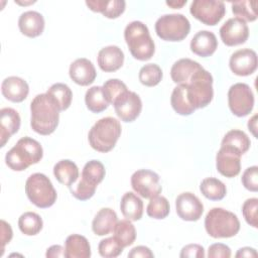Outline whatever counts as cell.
<instances>
[{
  "mask_svg": "<svg viewBox=\"0 0 258 258\" xmlns=\"http://www.w3.org/2000/svg\"><path fill=\"white\" fill-rule=\"evenodd\" d=\"M236 257L237 258H240V257H257V252L254 248L243 247V248H240L238 250V252L236 253Z\"/></svg>",
  "mask_w": 258,
  "mask_h": 258,
  "instance_id": "f907efd6",
  "label": "cell"
},
{
  "mask_svg": "<svg viewBox=\"0 0 258 258\" xmlns=\"http://www.w3.org/2000/svg\"><path fill=\"white\" fill-rule=\"evenodd\" d=\"M241 156L236 150L221 146L216 155L217 170L226 177L237 176L241 170Z\"/></svg>",
  "mask_w": 258,
  "mask_h": 258,
  "instance_id": "2e32d148",
  "label": "cell"
},
{
  "mask_svg": "<svg viewBox=\"0 0 258 258\" xmlns=\"http://www.w3.org/2000/svg\"><path fill=\"white\" fill-rule=\"evenodd\" d=\"M105 174L106 170L103 163L96 159L88 161L82 170V176L96 185L104 179Z\"/></svg>",
  "mask_w": 258,
  "mask_h": 258,
  "instance_id": "f35d334b",
  "label": "cell"
},
{
  "mask_svg": "<svg viewBox=\"0 0 258 258\" xmlns=\"http://www.w3.org/2000/svg\"><path fill=\"white\" fill-rule=\"evenodd\" d=\"M242 183L245 188L250 191L258 190V167L256 165L250 166L242 174Z\"/></svg>",
  "mask_w": 258,
  "mask_h": 258,
  "instance_id": "ee69618b",
  "label": "cell"
},
{
  "mask_svg": "<svg viewBox=\"0 0 258 258\" xmlns=\"http://www.w3.org/2000/svg\"><path fill=\"white\" fill-rule=\"evenodd\" d=\"M20 116L18 112L12 108H2L0 110V139L1 147H3L9 138L17 133L20 128Z\"/></svg>",
  "mask_w": 258,
  "mask_h": 258,
  "instance_id": "d6986e66",
  "label": "cell"
},
{
  "mask_svg": "<svg viewBox=\"0 0 258 258\" xmlns=\"http://www.w3.org/2000/svg\"><path fill=\"white\" fill-rule=\"evenodd\" d=\"M85 103L87 108L93 113H101L109 106V102L104 95L103 88L99 86H93L88 89L85 95Z\"/></svg>",
  "mask_w": 258,
  "mask_h": 258,
  "instance_id": "1f68e13d",
  "label": "cell"
},
{
  "mask_svg": "<svg viewBox=\"0 0 258 258\" xmlns=\"http://www.w3.org/2000/svg\"><path fill=\"white\" fill-rule=\"evenodd\" d=\"M70 78L80 86H89L91 85L96 77V69L93 62L85 57L77 58L70 66L69 70Z\"/></svg>",
  "mask_w": 258,
  "mask_h": 258,
  "instance_id": "e0dca14e",
  "label": "cell"
},
{
  "mask_svg": "<svg viewBox=\"0 0 258 258\" xmlns=\"http://www.w3.org/2000/svg\"><path fill=\"white\" fill-rule=\"evenodd\" d=\"M1 256L3 255V252H4V247L7 243H9L12 239V236H13V232H12V229H11V226L5 222L4 220H1Z\"/></svg>",
  "mask_w": 258,
  "mask_h": 258,
  "instance_id": "7dc6e473",
  "label": "cell"
},
{
  "mask_svg": "<svg viewBox=\"0 0 258 258\" xmlns=\"http://www.w3.org/2000/svg\"><path fill=\"white\" fill-rule=\"evenodd\" d=\"M64 255L67 258H89L91 246L88 239L79 234L70 235L64 242Z\"/></svg>",
  "mask_w": 258,
  "mask_h": 258,
  "instance_id": "d4e9b609",
  "label": "cell"
},
{
  "mask_svg": "<svg viewBox=\"0 0 258 258\" xmlns=\"http://www.w3.org/2000/svg\"><path fill=\"white\" fill-rule=\"evenodd\" d=\"M25 192L28 200L40 209L51 207L57 198L50 179L40 172L33 173L26 179Z\"/></svg>",
  "mask_w": 258,
  "mask_h": 258,
  "instance_id": "52a82bcc",
  "label": "cell"
},
{
  "mask_svg": "<svg viewBox=\"0 0 258 258\" xmlns=\"http://www.w3.org/2000/svg\"><path fill=\"white\" fill-rule=\"evenodd\" d=\"M113 237L123 247L132 245L136 239V230L130 220L118 221L113 230Z\"/></svg>",
  "mask_w": 258,
  "mask_h": 258,
  "instance_id": "4dcf8cb0",
  "label": "cell"
},
{
  "mask_svg": "<svg viewBox=\"0 0 258 258\" xmlns=\"http://www.w3.org/2000/svg\"><path fill=\"white\" fill-rule=\"evenodd\" d=\"M18 227L24 235L34 236L41 231L43 222L38 214L34 212H25L18 219Z\"/></svg>",
  "mask_w": 258,
  "mask_h": 258,
  "instance_id": "e575fe53",
  "label": "cell"
},
{
  "mask_svg": "<svg viewBox=\"0 0 258 258\" xmlns=\"http://www.w3.org/2000/svg\"><path fill=\"white\" fill-rule=\"evenodd\" d=\"M122 132L120 122L113 117L98 120L90 129L88 139L91 147L96 151L106 153L111 151Z\"/></svg>",
  "mask_w": 258,
  "mask_h": 258,
  "instance_id": "277c9868",
  "label": "cell"
},
{
  "mask_svg": "<svg viewBox=\"0 0 258 258\" xmlns=\"http://www.w3.org/2000/svg\"><path fill=\"white\" fill-rule=\"evenodd\" d=\"M218 47L216 35L209 30L197 32L190 40V50L200 56L206 57L212 55Z\"/></svg>",
  "mask_w": 258,
  "mask_h": 258,
  "instance_id": "44dd1931",
  "label": "cell"
},
{
  "mask_svg": "<svg viewBox=\"0 0 258 258\" xmlns=\"http://www.w3.org/2000/svg\"><path fill=\"white\" fill-rule=\"evenodd\" d=\"M179 256L181 258H204L205 249L199 244H188L182 247Z\"/></svg>",
  "mask_w": 258,
  "mask_h": 258,
  "instance_id": "bcb514c9",
  "label": "cell"
},
{
  "mask_svg": "<svg viewBox=\"0 0 258 258\" xmlns=\"http://www.w3.org/2000/svg\"><path fill=\"white\" fill-rule=\"evenodd\" d=\"M202 66L190 58H180L176 60L170 70V76L172 81L177 85L187 84L191 76Z\"/></svg>",
  "mask_w": 258,
  "mask_h": 258,
  "instance_id": "484cf974",
  "label": "cell"
},
{
  "mask_svg": "<svg viewBox=\"0 0 258 258\" xmlns=\"http://www.w3.org/2000/svg\"><path fill=\"white\" fill-rule=\"evenodd\" d=\"M133 190L144 199H151L162 190L159 183V175L149 169H138L131 176Z\"/></svg>",
  "mask_w": 258,
  "mask_h": 258,
  "instance_id": "8fae6325",
  "label": "cell"
},
{
  "mask_svg": "<svg viewBox=\"0 0 258 258\" xmlns=\"http://www.w3.org/2000/svg\"><path fill=\"white\" fill-rule=\"evenodd\" d=\"M18 27L20 32L28 37L39 36L44 29V18L37 11H25L19 16Z\"/></svg>",
  "mask_w": 258,
  "mask_h": 258,
  "instance_id": "ffe728a7",
  "label": "cell"
},
{
  "mask_svg": "<svg viewBox=\"0 0 258 258\" xmlns=\"http://www.w3.org/2000/svg\"><path fill=\"white\" fill-rule=\"evenodd\" d=\"M184 85L187 99L195 109L205 108L212 102L214 97L213 77L203 67L196 71Z\"/></svg>",
  "mask_w": 258,
  "mask_h": 258,
  "instance_id": "8992f818",
  "label": "cell"
},
{
  "mask_svg": "<svg viewBox=\"0 0 258 258\" xmlns=\"http://www.w3.org/2000/svg\"><path fill=\"white\" fill-rule=\"evenodd\" d=\"M189 30L188 19L180 13L164 14L155 22L156 34L166 41H180L188 35Z\"/></svg>",
  "mask_w": 258,
  "mask_h": 258,
  "instance_id": "ba28073f",
  "label": "cell"
},
{
  "mask_svg": "<svg viewBox=\"0 0 258 258\" xmlns=\"http://www.w3.org/2000/svg\"><path fill=\"white\" fill-rule=\"evenodd\" d=\"M102 88L109 104H113L122 94L128 91L127 86L118 79H110L106 81Z\"/></svg>",
  "mask_w": 258,
  "mask_h": 258,
  "instance_id": "60d3db41",
  "label": "cell"
},
{
  "mask_svg": "<svg viewBox=\"0 0 258 258\" xmlns=\"http://www.w3.org/2000/svg\"><path fill=\"white\" fill-rule=\"evenodd\" d=\"M228 104L231 112L237 117H245L254 107V94L245 83H236L228 91Z\"/></svg>",
  "mask_w": 258,
  "mask_h": 258,
  "instance_id": "9c48e42d",
  "label": "cell"
},
{
  "mask_svg": "<svg viewBox=\"0 0 258 258\" xmlns=\"http://www.w3.org/2000/svg\"><path fill=\"white\" fill-rule=\"evenodd\" d=\"M190 14L207 25L218 24L226 13L223 1L194 0L189 7Z\"/></svg>",
  "mask_w": 258,
  "mask_h": 258,
  "instance_id": "30bf717a",
  "label": "cell"
},
{
  "mask_svg": "<svg viewBox=\"0 0 258 258\" xmlns=\"http://www.w3.org/2000/svg\"><path fill=\"white\" fill-rule=\"evenodd\" d=\"M1 92L7 100L14 103H20L28 96L29 86L23 79L11 76L2 82Z\"/></svg>",
  "mask_w": 258,
  "mask_h": 258,
  "instance_id": "ac0fdd59",
  "label": "cell"
},
{
  "mask_svg": "<svg viewBox=\"0 0 258 258\" xmlns=\"http://www.w3.org/2000/svg\"><path fill=\"white\" fill-rule=\"evenodd\" d=\"M205 228L213 238H231L238 234L240 222L234 213L223 208H213L205 218Z\"/></svg>",
  "mask_w": 258,
  "mask_h": 258,
  "instance_id": "5b68a950",
  "label": "cell"
},
{
  "mask_svg": "<svg viewBox=\"0 0 258 258\" xmlns=\"http://www.w3.org/2000/svg\"><path fill=\"white\" fill-rule=\"evenodd\" d=\"M257 1L242 0L232 3L233 13L244 21H255L257 19Z\"/></svg>",
  "mask_w": 258,
  "mask_h": 258,
  "instance_id": "d590c367",
  "label": "cell"
},
{
  "mask_svg": "<svg viewBox=\"0 0 258 258\" xmlns=\"http://www.w3.org/2000/svg\"><path fill=\"white\" fill-rule=\"evenodd\" d=\"M124 38L132 56L138 60H148L155 52V44L148 27L141 21L130 22L124 30Z\"/></svg>",
  "mask_w": 258,
  "mask_h": 258,
  "instance_id": "3957f363",
  "label": "cell"
},
{
  "mask_svg": "<svg viewBox=\"0 0 258 258\" xmlns=\"http://www.w3.org/2000/svg\"><path fill=\"white\" fill-rule=\"evenodd\" d=\"M46 94L51 97V99L55 102L59 111L67 110L71 104L73 99V93L70 87L62 83H55L47 90Z\"/></svg>",
  "mask_w": 258,
  "mask_h": 258,
  "instance_id": "d6a6232c",
  "label": "cell"
},
{
  "mask_svg": "<svg viewBox=\"0 0 258 258\" xmlns=\"http://www.w3.org/2000/svg\"><path fill=\"white\" fill-rule=\"evenodd\" d=\"M117 222L118 217L115 211L110 208H103L96 214L92 222V230L98 236H105L113 232Z\"/></svg>",
  "mask_w": 258,
  "mask_h": 258,
  "instance_id": "603a6c76",
  "label": "cell"
},
{
  "mask_svg": "<svg viewBox=\"0 0 258 258\" xmlns=\"http://www.w3.org/2000/svg\"><path fill=\"white\" fill-rule=\"evenodd\" d=\"M250 145H251V141L248 135L244 131L238 130V129H233L227 132L221 144V146H227L236 150L241 155H243L245 152L248 151V149L250 148Z\"/></svg>",
  "mask_w": 258,
  "mask_h": 258,
  "instance_id": "f1b7e54d",
  "label": "cell"
},
{
  "mask_svg": "<svg viewBox=\"0 0 258 258\" xmlns=\"http://www.w3.org/2000/svg\"><path fill=\"white\" fill-rule=\"evenodd\" d=\"M123 247L114 237H109L100 241L98 246L99 254L105 258H114L123 252Z\"/></svg>",
  "mask_w": 258,
  "mask_h": 258,
  "instance_id": "b9f144b4",
  "label": "cell"
},
{
  "mask_svg": "<svg viewBox=\"0 0 258 258\" xmlns=\"http://www.w3.org/2000/svg\"><path fill=\"white\" fill-rule=\"evenodd\" d=\"M220 36L223 42L228 46L239 45L249 37V28L243 19L233 17L228 19L220 28Z\"/></svg>",
  "mask_w": 258,
  "mask_h": 258,
  "instance_id": "7c38bea8",
  "label": "cell"
},
{
  "mask_svg": "<svg viewBox=\"0 0 258 258\" xmlns=\"http://www.w3.org/2000/svg\"><path fill=\"white\" fill-rule=\"evenodd\" d=\"M30 126L40 135H49L58 125L59 109L46 93L34 97L30 103Z\"/></svg>",
  "mask_w": 258,
  "mask_h": 258,
  "instance_id": "6da1fadb",
  "label": "cell"
},
{
  "mask_svg": "<svg viewBox=\"0 0 258 258\" xmlns=\"http://www.w3.org/2000/svg\"><path fill=\"white\" fill-rule=\"evenodd\" d=\"M209 258H230L231 249L229 246L223 243L212 244L208 249Z\"/></svg>",
  "mask_w": 258,
  "mask_h": 258,
  "instance_id": "f6af8a7d",
  "label": "cell"
},
{
  "mask_svg": "<svg viewBox=\"0 0 258 258\" xmlns=\"http://www.w3.org/2000/svg\"><path fill=\"white\" fill-rule=\"evenodd\" d=\"M97 185L86 179L81 175L80 180L77 183H74L70 186L72 195L80 200V201H87L91 199L96 191Z\"/></svg>",
  "mask_w": 258,
  "mask_h": 258,
  "instance_id": "ab89813d",
  "label": "cell"
},
{
  "mask_svg": "<svg viewBox=\"0 0 258 258\" xmlns=\"http://www.w3.org/2000/svg\"><path fill=\"white\" fill-rule=\"evenodd\" d=\"M45 256L47 258H57V257H66L64 255V248H62L60 245H52L50 246L45 253Z\"/></svg>",
  "mask_w": 258,
  "mask_h": 258,
  "instance_id": "681fc988",
  "label": "cell"
},
{
  "mask_svg": "<svg viewBox=\"0 0 258 258\" xmlns=\"http://www.w3.org/2000/svg\"><path fill=\"white\" fill-rule=\"evenodd\" d=\"M138 78L142 85L146 87H154L160 83L162 79V71L156 63H147L140 69Z\"/></svg>",
  "mask_w": 258,
  "mask_h": 258,
  "instance_id": "8d00e7d4",
  "label": "cell"
},
{
  "mask_svg": "<svg viewBox=\"0 0 258 258\" xmlns=\"http://www.w3.org/2000/svg\"><path fill=\"white\" fill-rule=\"evenodd\" d=\"M128 257H130V258H152V257H154V255L148 247L136 246L128 253Z\"/></svg>",
  "mask_w": 258,
  "mask_h": 258,
  "instance_id": "c3c4849f",
  "label": "cell"
},
{
  "mask_svg": "<svg viewBox=\"0 0 258 258\" xmlns=\"http://www.w3.org/2000/svg\"><path fill=\"white\" fill-rule=\"evenodd\" d=\"M53 174L58 182L70 187L79 178V168L77 164L70 159H61L53 166Z\"/></svg>",
  "mask_w": 258,
  "mask_h": 258,
  "instance_id": "83f0119b",
  "label": "cell"
},
{
  "mask_svg": "<svg viewBox=\"0 0 258 258\" xmlns=\"http://www.w3.org/2000/svg\"><path fill=\"white\" fill-rule=\"evenodd\" d=\"M43 156L40 143L28 136L20 138L6 153L5 162L14 171L25 170L32 164L38 163Z\"/></svg>",
  "mask_w": 258,
  "mask_h": 258,
  "instance_id": "7a4b0ae2",
  "label": "cell"
},
{
  "mask_svg": "<svg viewBox=\"0 0 258 258\" xmlns=\"http://www.w3.org/2000/svg\"><path fill=\"white\" fill-rule=\"evenodd\" d=\"M256 119H257V115L255 114V115L248 121V128H249V130L252 132V134H253L255 137H257V133H256L257 121H256Z\"/></svg>",
  "mask_w": 258,
  "mask_h": 258,
  "instance_id": "816d5d0a",
  "label": "cell"
},
{
  "mask_svg": "<svg viewBox=\"0 0 258 258\" xmlns=\"http://www.w3.org/2000/svg\"><path fill=\"white\" fill-rule=\"evenodd\" d=\"M98 64L106 73L119 70L124 62V53L117 45H108L103 47L98 53Z\"/></svg>",
  "mask_w": 258,
  "mask_h": 258,
  "instance_id": "7402d4cb",
  "label": "cell"
},
{
  "mask_svg": "<svg viewBox=\"0 0 258 258\" xmlns=\"http://www.w3.org/2000/svg\"><path fill=\"white\" fill-rule=\"evenodd\" d=\"M170 211L169 202L166 198L162 196H156L150 199V202L147 206L146 213L150 218L161 220L168 216Z\"/></svg>",
  "mask_w": 258,
  "mask_h": 258,
  "instance_id": "74e56055",
  "label": "cell"
},
{
  "mask_svg": "<svg viewBox=\"0 0 258 258\" xmlns=\"http://www.w3.org/2000/svg\"><path fill=\"white\" fill-rule=\"evenodd\" d=\"M166 4L172 8H181L184 4H186V0L182 1H166Z\"/></svg>",
  "mask_w": 258,
  "mask_h": 258,
  "instance_id": "f5cc1de1",
  "label": "cell"
},
{
  "mask_svg": "<svg viewBox=\"0 0 258 258\" xmlns=\"http://www.w3.org/2000/svg\"><path fill=\"white\" fill-rule=\"evenodd\" d=\"M120 210L126 219L130 221H138L143 215V202L134 192L127 191L121 199Z\"/></svg>",
  "mask_w": 258,
  "mask_h": 258,
  "instance_id": "4316f807",
  "label": "cell"
},
{
  "mask_svg": "<svg viewBox=\"0 0 258 258\" xmlns=\"http://www.w3.org/2000/svg\"><path fill=\"white\" fill-rule=\"evenodd\" d=\"M257 209H258V199L251 198L244 202L242 206V213L245 221L252 227L257 228Z\"/></svg>",
  "mask_w": 258,
  "mask_h": 258,
  "instance_id": "7bdbcfd3",
  "label": "cell"
},
{
  "mask_svg": "<svg viewBox=\"0 0 258 258\" xmlns=\"http://www.w3.org/2000/svg\"><path fill=\"white\" fill-rule=\"evenodd\" d=\"M200 190L211 201H221L227 194L225 183L216 177H207L203 179L200 185Z\"/></svg>",
  "mask_w": 258,
  "mask_h": 258,
  "instance_id": "836d02e7",
  "label": "cell"
},
{
  "mask_svg": "<svg viewBox=\"0 0 258 258\" xmlns=\"http://www.w3.org/2000/svg\"><path fill=\"white\" fill-rule=\"evenodd\" d=\"M170 103L173 110L182 116H188L195 112V108L190 105L187 95H186V88L185 85H177L170 97Z\"/></svg>",
  "mask_w": 258,
  "mask_h": 258,
  "instance_id": "f546056e",
  "label": "cell"
},
{
  "mask_svg": "<svg viewBox=\"0 0 258 258\" xmlns=\"http://www.w3.org/2000/svg\"><path fill=\"white\" fill-rule=\"evenodd\" d=\"M86 4L92 11L100 12L110 19L119 17L126 7L124 0H87Z\"/></svg>",
  "mask_w": 258,
  "mask_h": 258,
  "instance_id": "cb8c5ba5",
  "label": "cell"
},
{
  "mask_svg": "<svg viewBox=\"0 0 258 258\" xmlns=\"http://www.w3.org/2000/svg\"><path fill=\"white\" fill-rule=\"evenodd\" d=\"M117 116L124 122H132L140 115L142 101L140 97L131 91H126L114 103Z\"/></svg>",
  "mask_w": 258,
  "mask_h": 258,
  "instance_id": "4fadbf2b",
  "label": "cell"
},
{
  "mask_svg": "<svg viewBox=\"0 0 258 258\" xmlns=\"http://www.w3.org/2000/svg\"><path fill=\"white\" fill-rule=\"evenodd\" d=\"M257 64V54L250 48H242L235 51L229 60L231 71L240 77L252 75L256 71Z\"/></svg>",
  "mask_w": 258,
  "mask_h": 258,
  "instance_id": "9a60e30c",
  "label": "cell"
},
{
  "mask_svg": "<svg viewBox=\"0 0 258 258\" xmlns=\"http://www.w3.org/2000/svg\"><path fill=\"white\" fill-rule=\"evenodd\" d=\"M177 216L183 221L196 222L204 213V205L192 192L185 191L177 196L175 200Z\"/></svg>",
  "mask_w": 258,
  "mask_h": 258,
  "instance_id": "5bb4252c",
  "label": "cell"
}]
</instances>
